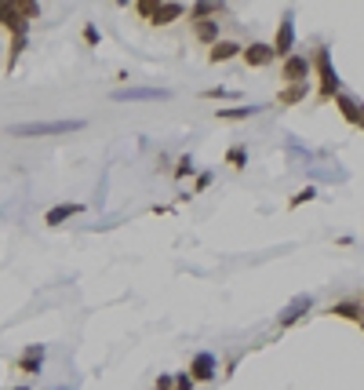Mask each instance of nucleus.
<instances>
[{
  "label": "nucleus",
  "mask_w": 364,
  "mask_h": 390,
  "mask_svg": "<svg viewBox=\"0 0 364 390\" xmlns=\"http://www.w3.org/2000/svg\"><path fill=\"white\" fill-rule=\"evenodd\" d=\"M306 88H310V84H288V88H284V92L277 95V106H281V110L299 106V102L306 99Z\"/></svg>",
  "instance_id": "f3484780"
},
{
  "label": "nucleus",
  "mask_w": 364,
  "mask_h": 390,
  "mask_svg": "<svg viewBox=\"0 0 364 390\" xmlns=\"http://www.w3.org/2000/svg\"><path fill=\"white\" fill-rule=\"evenodd\" d=\"M241 59L248 62V66H255V70H263V66H270V62H277V55H273L270 44H248V48H241Z\"/></svg>",
  "instance_id": "ddd939ff"
},
{
  "label": "nucleus",
  "mask_w": 364,
  "mask_h": 390,
  "mask_svg": "<svg viewBox=\"0 0 364 390\" xmlns=\"http://www.w3.org/2000/svg\"><path fill=\"white\" fill-rule=\"evenodd\" d=\"M186 175H193V157L186 153V157H179V164H175V179H186Z\"/></svg>",
  "instance_id": "5701e85b"
},
{
  "label": "nucleus",
  "mask_w": 364,
  "mask_h": 390,
  "mask_svg": "<svg viewBox=\"0 0 364 390\" xmlns=\"http://www.w3.org/2000/svg\"><path fill=\"white\" fill-rule=\"evenodd\" d=\"M41 15V4L33 0H0V26L11 37H30V22Z\"/></svg>",
  "instance_id": "f03ea898"
},
{
  "label": "nucleus",
  "mask_w": 364,
  "mask_h": 390,
  "mask_svg": "<svg viewBox=\"0 0 364 390\" xmlns=\"http://www.w3.org/2000/svg\"><path fill=\"white\" fill-rule=\"evenodd\" d=\"M226 164H230V168H244V146H241V142H237V146H230Z\"/></svg>",
  "instance_id": "4be33fe9"
},
{
  "label": "nucleus",
  "mask_w": 364,
  "mask_h": 390,
  "mask_svg": "<svg viewBox=\"0 0 364 390\" xmlns=\"http://www.w3.org/2000/svg\"><path fill=\"white\" fill-rule=\"evenodd\" d=\"M153 390H175V376H157V387Z\"/></svg>",
  "instance_id": "a878e982"
},
{
  "label": "nucleus",
  "mask_w": 364,
  "mask_h": 390,
  "mask_svg": "<svg viewBox=\"0 0 364 390\" xmlns=\"http://www.w3.org/2000/svg\"><path fill=\"white\" fill-rule=\"evenodd\" d=\"M281 81L284 84H310V59L292 51V55L281 62Z\"/></svg>",
  "instance_id": "423d86ee"
},
{
  "label": "nucleus",
  "mask_w": 364,
  "mask_h": 390,
  "mask_svg": "<svg viewBox=\"0 0 364 390\" xmlns=\"http://www.w3.org/2000/svg\"><path fill=\"white\" fill-rule=\"evenodd\" d=\"M15 390H30V387H15Z\"/></svg>",
  "instance_id": "cd10ccee"
},
{
  "label": "nucleus",
  "mask_w": 364,
  "mask_h": 390,
  "mask_svg": "<svg viewBox=\"0 0 364 390\" xmlns=\"http://www.w3.org/2000/svg\"><path fill=\"white\" fill-rule=\"evenodd\" d=\"M335 106H339V113H343V121L346 124H354V128H361V132H364V106H361V102L357 99H350V95H335Z\"/></svg>",
  "instance_id": "f8f14e48"
},
{
  "label": "nucleus",
  "mask_w": 364,
  "mask_h": 390,
  "mask_svg": "<svg viewBox=\"0 0 364 390\" xmlns=\"http://www.w3.org/2000/svg\"><path fill=\"white\" fill-rule=\"evenodd\" d=\"M135 11L142 19H150L153 26H168V22H175L182 19V4H157V0H142V4H135Z\"/></svg>",
  "instance_id": "20e7f679"
},
{
  "label": "nucleus",
  "mask_w": 364,
  "mask_h": 390,
  "mask_svg": "<svg viewBox=\"0 0 364 390\" xmlns=\"http://www.w3.org/2000/svg\"><path fill=\"white\" fill-rule=\"evenodd\" d=\"M266 106H233V110H215L219 121H226V124H241V121H248V117L255 113H263Z\"/></svg>",
  "instance_id": "2eb2a0df"
},
{
  "label": "nucleus",
  "mask_w": 364,
  "mask_h": 390,
  "mask_svg": "<svg viewBox=\"0 0 364 390\" xmlns=\"http://www.w3.org/2000/svg\"><path fill=\"white\" fill-rule=\"evenodd\" d=\"M241 55V44H233V41H215L212 48H208V62L212 66H219V62H230V59H237Z\"/></svg>",
  "instance_id": "4468645a"
},
{
  "label": "nucleus",
  "mask_w": 364,
  "mask_h": 390,
  "mask_svg": "<svg viewBox=\"0 0 364 390\" xmlns=\"http://www.w3.org/2000/svg\"><path fill=\"white\" fill-rule=\"evenodd\" d=\"M22 48H26V37H11L8 59H4V73H15V62H19V55H22Z\"/></svg>",
  "instance_id": "a211bd4d"
},
{
  "label": "nucleus",
  "mask_w": 364,
  "mask_h": 390,
  "mask_svg": "<svg viewBox=\"0 0 364 390\" xmlns=\"http://www.w3.org/2000/svg\"><path fill=\"white\" fill-rule=\"evenodd\" d=\"M84 212V204H77V201H62V204H55V208H48V215H44V226H62V223H70L73 215H81Z\"/></svg>",
  "instance_id": "9b49d317"
},
{
  "label": "nucleus",
  "mask_w": 364,
  "mask_h": 390,
  "mask_svg": "<svg viewBox=\"0 0 364 390\" xmlns=\"http://www.w3.org/2000/svg\"><path fill=\"white\" fill-rule=\"evenodd\" d=\"M88 121L81 117H66V121H26V124H8V135L15 139H55V135H73L81 132Z\"/></svg>",
  "instance_id": "f257e3e1"
},
{
  "label": "nucleus",
  "mask_w": 364,
  "mask_h": 390,
  "mask_svg": "<svg viewBox=\"0 0 364 390\" xmlns=\"http://www.w3.org/2000/svg\"><path fill=\"white\" fill-rule=\"evenodd\" d=\"M59 390H70V387H59Z\"/></svg>",
  "instance_id": "c85d7f7f"
},
{
  "label": "nucleus",
  "mask_w": 364,
  "mask_h": 390,
  "mask_svg": "<svg viewBox=\"0 0 364 390\" xmlns=\"http://www.w3.org/2000/svg\"><path fill=\"white\" fill-rule=\"evenodd\" d=\"M84 44H91V48L99 44V30H95V26H84Z\"/></svg>",
  "instance_id": "bb28decb"
},
{
  "label": "nucleus",
  "mask_w": 364,
  "mask_h": 390,
  "mask_svg": "<svg viewBox=\"0 0 364 390\" xmlns=\"http://www.w3.org/2000/svg\"><path fill=\"white\" fill-rule=\"evenodd\" d=\"M215 15H223V4H193V8H190V22L215 19Z\"/></svg>",
  "instance_id": "aec40b11"
},
{
  "label": "nucleus",
  "mask_w": 364,
  "mask_h": 390,
  "mask_svg": "<svg viewBox=\"0 0 364 390\" xmlns=\"http://www.w3.org/2000/svg\"><path fill=\"white\" fill-rule=\"evenodd\" d=\"M193 33H197V41L212 48L219 41V22L215 19H201V22H193Z\"/></svg>",
  "instance_id": "dca6fc26"
},
{
  "label": "nucleus",
  "mask_w": 364,
  "mask_h": 390,
  "mask_svg": "<svg viewBox=\"0 0 364 390\" xmlns=\"http://www.w3.org/2000/svg\"><path fill=\"white\" fill-rule=\"evenodd\" d=\"M44 358H48V350L41 343H30V347L22 350V358L15 361V369L26 372V376H41L44 372Z\"/></svg>",
  "instance_id": "1a4fd4ad"
},
{
  "label": "nucleus",
  "mask_w": 364,
  "mask_h": 390,
  "mask_svg": "<svg viewBox=\"0 0 364 390\" xmlns=\"http://www.w3.org/2000/svg\"><path fill=\"white\" fill-rule=\"evenodd\" d=\"M310 306H314V295H295L288 306L281 310V318H277V329H292V324L303 318V314H310Z\"/></svg>",
  "instance_id": "9d476101"
},
{
  "label": "nucleus",
  "mask_w": 364,
  "mask_h": 390,
  "mask_svg": "<svg viewBox=\"0 0 364 390\" xmlns=\"http://www.w3.org/2000/svg\"><path fill=\"white\" fill-rule=\"evenodd\" d=\"M273 55L277 59H288L292 55V48H295V19H292V11L281 19V26H277V37H273Z\"/></svg>",
  "instance_id": "0eeeda50"
},
{
  "label": "nucleus",
  "mask_w": 364,
  "mask_h": 390,
  "mask_svg": "<svg viewBox=\"0 0 364 390\" xmlns=\"http://www.w3.org/2000/svg\"><path fill=\"white\" fill-rule=\"evenodd\" d=\"M314 197H317V190H314V186H306V190H299V193H292V201H288V208H292V212H295V208L303 204V201H314Z\"/></svg>",
  "instance_id": "412c9836"
},
{
  "label": "nucleus",
  "mask_w": 364,
  "mask_h": 390,
  "mask_svg": "<svg viewBox=\"0 0 364 390\" xmlns=\"http://www.w3.org/2000/svg\"><path fill=\"white\" fill-rule=\"evenodd\" d=\"M328 314H332V318H346V321H357V324H361V314H364V310H361L357 303H335V306L328 310Z\"/></svg>",
  "instance_id": "6ab92c4d"
},
{
  "label": "nucleus",
  "mask_w": 364,
  "mask_h": 390,
  "mask_svg": "<svg viewBox=\"0 0 364 390\" xmlns=\"http://www.w3.org/2000/svg\"><path fill=\"white\" fill-rule=\"evenodd\" d=\"M215 372H219V361H215L212 350H201V354L190 361V380H193V383H208V380H215Z\"/></svg>",
  "instance_id": "6e6552de"
},
{
  "label": "nucleus",
  "mask_w": 364,
  "mask_h": 390,
  "mask_svg": "<svg viewBox=\"0 0 364 390\" xmlns=\"http://www.w3.org/2000/svg\"><path fill=\"white\" fill-rule=\"evenodd\" d=\"M361 329H364V318H361Z\"/></svg>",
  "instance_id": "c756f323"
},
{
  "label": "nucleus",
  "mask_w": 364,
  "mask_h": 390,
  "mask_svg": "<svg viewBox=\"0 0 364 390\" xmlns=\"http://www.w3.org/2000/svg\"><path fill=\"white\" fill-rule=\"evenodd\" d=\"M310 70H317V102H332L335 95H339V88H343V81H339V73L332 70V59H328V48H317V55H314V62H310Z\"/></svg>",
  "instance_id": "7ed1b4c3"
},
{
  "label": "nucleus",
  "mask_w": 364,
  "mask_h": 390,
  "mask_svg": "<svg viewBox=\"0 0 364 390\" xmlns=\"http://www.w3.org/2000/svg\"><path fill=\"white\" fill-rule=\"evenodd\" d=\"M175 390H193V380H190V372H179V376H175Z\"/></svg>",
  "instance_id": "393cba45"
},
{
  "label": "nucleus",
  "mask_w": 364,
  "mask_h": 390,
  "mask_svg": "<svg viewBox=\"0 0 364 390\" xmlns=\"http://www.w3.org/2000/svg\"><path fill=\"white\" fill-rule=\"evenodd\" d=\"M172 92L168 88H121V92H113V102H168Z\"/></svg>",
  "instance_id": "39448f33"
},
{
  "label": "nucleus",
  "mask_w": 364,
  "mask_h": 390,
  "mask_svg": "<svg viewBox=\"0 0 364 390\" xmlns=\"http://www.w3.org/2000/svg\"><path fill=\"white\" fill-rule=\"evenodd\" d=\"M204 99H237V92L233 88H208Z\"/></svg>",
  "instance_id": "b1692460"
}]
</instances>
